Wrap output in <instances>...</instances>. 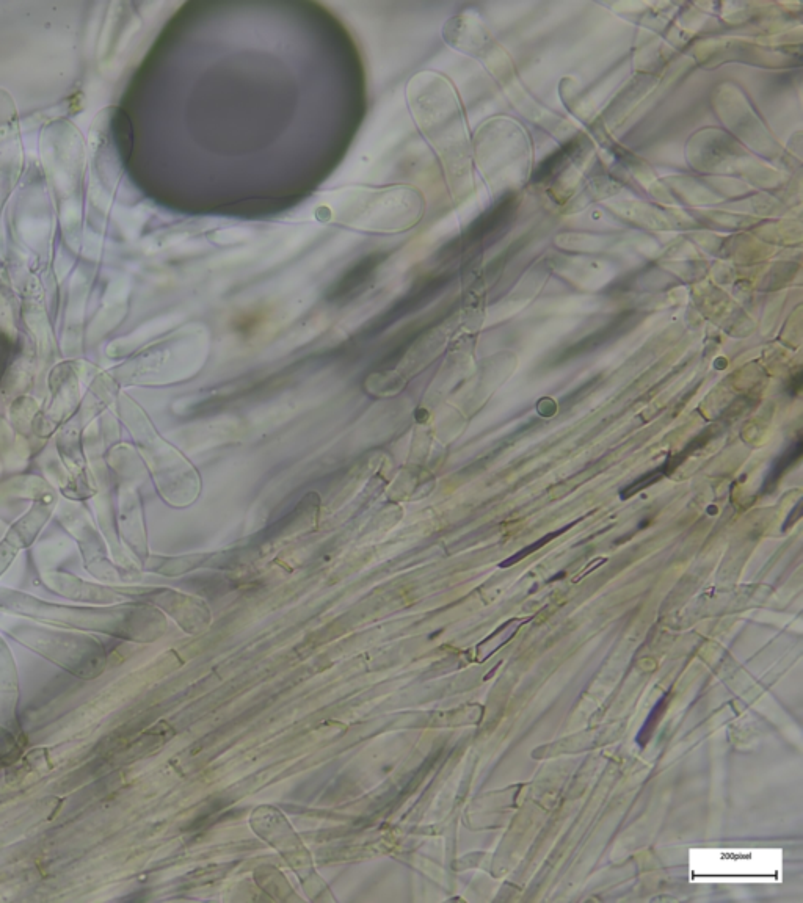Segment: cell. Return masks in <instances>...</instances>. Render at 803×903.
<instances>
[{"label": "cell", "instance_id": "6da1fadb", "mask_svg": "<svg viewBox=\"0 0 803 903\" xmlns=\"http://www.w3.org/2000/svg\"><path fill=\"white\" fill-rule=\"evenodd\" d=\"M21 168V142L15 104L0 90V211L15 187Z\"/></svg>", "mask_w": 803, "mask_h": 903}, {"label": "cell", "instance_id": "7a4b0ae2", "mask_svg": "<svg viewBox=\"0 0 803 903\" xmlns=\"http://www.w3.org/2000/svg\"><path fill=\"white\" fill-rule=\"evenodd\" d=\"M15 360V344L7 334L0 331V380L7 374L8 367Z\"/></svg>", "mask_w": 803, "mask_h": 903}, {"label": "cell", "instance_id": "3957f363", "mask_svg": "<svg viewBox=\"0 0 803 903\" xmlns=\"http://www.w3.org/2000/svg\"><path fill=\"white\" fill-rule=\"evenodd\" d=\"M665 706H667V700H665V698H662V700L659 701L658 706H656L655 711L651 712L650 719H648L647 723H645L644 729H642L639 736H637V742H639V744L640 742H642V744H645V742L650 739L651 731L655 729L656 720L661 719V715L659 714H662V712H664Z\"/></svg>", "mask_w": 803, "mask_h": 903}, {"label": "cell", "instance_id": "277c9868", "mask_svg": "<svg viewBox=\"0 0 803 903\" xmlns=\"http://www.w3.org/2000/svg\"><path fill=\"white\" fill-rule=\"evenodd\" d=\"M799 455H800V452H797L796 455H794L793 452H791V455H786V457H785L786 465H791V463H793V461L796 460V458H799ZM783 472H785V468H783V465H778L777 474H775V476H777V477L782 476Z\"/></svg>", "mask_w": 803, "mask_h": 903}]
</instances>
